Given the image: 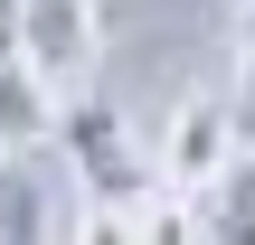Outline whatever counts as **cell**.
Segmentation results:
<instances>
[{"instance_id":"obj_4","label":"cell","mask_w":255,"mask_h":245,"mask_svg":"<svg viewBox=\"0 0 255 245\" xmlns=\"http://www.w3.org/2000/svg\"><path fill=\"white\" fill-rule=\"evenodd\" d=\"M47 123H57V94L19 66V47H0V151H28Z\"/></svg>"},{"instance_id":"obj_3","label":"cell","mask_w":255,"mask_h":245,"mask_svg":"<svg viewBox=\"0 0 255 245\" xmlns=\"http://www.w3.org/2000/svg\"><path fill=\"white\" fill-rule=\"evenodd\" d=\"M208 245H255V142H237L208 179Z\"/></svg>"},{"instance_id":"obj_5","label":"cell","mask_w":255,"mask_h":245,"mask_svg":"<svg viewBox=\"0 0 255 245\" xmlns=\"http://www.w3.org/2000/svg\"><path fill=\"white\" fill-rule=\"evenodd\" d=\"M0 245H47V189L19 151H0Z\"/></svg>"},{"instance_id":"obj_6","label":"cell","mask_w":255,"mask_h":245,"mask_svg":"<svg viewBox=\"0 0 255 245\" xmlns=\"http://www.w3.org/2000/svg\"><path fill=\"white\" fill-rule=\"evenodd\" d=\"M227 113H237V142H255V0L237 9V104Z\"/></svg>"},{"instance_id":"obj_2","label":"cell","mask_w":255,"mask_h":245,"mask_svg":"<svg viewBox=\"0 0 255 245\" xmlns=\"http://www.w3.org/2000/svg\"><path fill=\"white\" fill-rule=\"evenodd\" d=\"M57 132H66V151H76V170H85V189H95V208H151V198L170 189V179L132 151V132H123L114 104L76 94V104H57Z\"/></svg>"},{"instance_id":"obj_1","label":"cell","mask_w":255,"mask_h":245,"mask_svg":"<svg viewBox=\"0 0 255 245\" xmlns=\"http://www.w3.org/2000/svg\"><path fill=\"white\" fill-rule=\"evenodd\" d=\"M9 47H19V66H28L57 104H76V94L95 85V57H104L95 0H9Z\"/></svg>"}]
</instances>
